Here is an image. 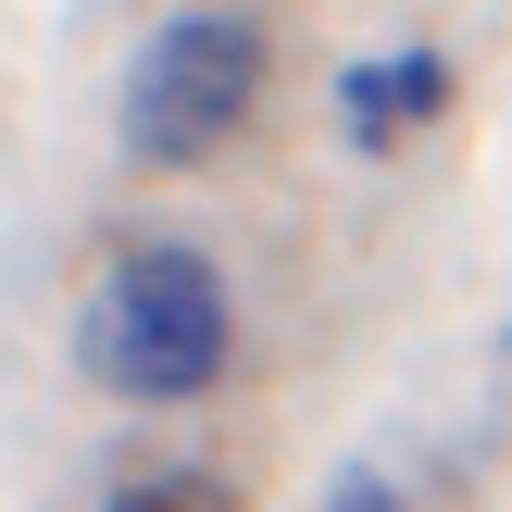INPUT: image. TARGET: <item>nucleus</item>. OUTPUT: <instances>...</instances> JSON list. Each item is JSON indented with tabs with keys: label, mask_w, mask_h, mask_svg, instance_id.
<instances>
[{
	"label": "nucleus",
	"mask_w": 512,
	"mask_h": 512,
	"mask_svg": "<svg viewBox=\"0 0 512 512\" xmlns=\"http://www.w3.org/2000/svg\"><path fill=\"white\" fill-rule=\"evenodd\" d=\"M313 512H413V500H400V475H375V463H338Z\"/></svg>",
	"instance_id": "5"
},
{
	"label": "nucleus",
	"mask_w": 512,
	"mask_h": 512,
	"mask_svg": "<svg viewBox=\"0 0 512 512\" xmlns=\"http://www.w3.org/2000/svg\"><path fill=\"white\" fill-rule=\"evenodd\" d=\"M438 113H450V63H438V50H375V63L338 75V125H350V150H400L413 125H438Z\"/></svg>",
	"instance_id": "3"
},
{
	"label": "nucleus",
	"mask_w": 512,
	"mask_h": 512,
	"mask_svg": "<svg viewBox=\"0 0 512 512\" xmlns=\"http://www.w3.org/2000/svg\"><path fill=\"white\" fill-rule=\"evenodd\" d=\"M500 325H512V313H500Z\"/></svg>",
	"instance_id": "6"
},
{
	"label": "nucleus",
	"mask_w": 512,
	"mask_h": 512,
	"mask_svg": "<svg viewBox=\"0 0 512 512\" xmlns=\"http://www.w3.org/2000/svg\"><path fill=\"white\" fill-rule=\"evenodd\" d=\"M263 113V25L250 13H163L138 38V63H125V88H113V138H125V163H150V175H188V163H213L238 125Z\"/></svg>",
	"instance_id": "2"
},
{
	"label": "nucleus",
	"mask_w": 512,
	"mask_h": 512,
	"mask_svg": "<svg viewBox=\"0 0 512 512\" xmlns=\"http://www.w3.org/2000/svg\"><path fill=\"white\" fill-rule=\"evenodd\" d=\"M100 512H238V488H225V475H200V463H163V475H125Z\"/></svg>",
	"instance_id": "4"
},
{
	"label": "nucleus",
	"mask_w": 512,
	"mask_h": 512,
	"mask_svg": "<svg viewBox=\"0 0 512 512\" xmlns=\"http://www.w3.org/2000/svg\"><path fill=\"white\" fill-rule=\"evenodd\" d=\"M225 350H238V313H225V275L188 238L125 250L100 275V300H88V375L113 400H150V413L163 400H200L225 375Z\"/></svg>",
	"instance_id": "1"
}]
</instances>
